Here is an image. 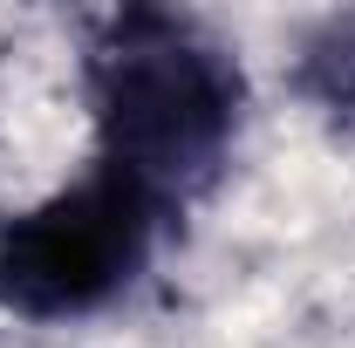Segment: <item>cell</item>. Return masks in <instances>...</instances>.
<instances>
[{
  "mask_svg": "<svg viewBox=\"0 0 355 348\" xmlns=\"http://www.w3.org/2000/svg\"><path fill=\"white\" fill-rule=\"evenodd\" d=\"M103 171L130 177L164 212L205 191L239 123V69L178 14H116L96 42Z\"/></svg>",
  "mask_w": 355,
  "mask_h": 348,
  "instance_id": "obj_1",
  "label": "cell"
},
{
  "mask_svg": "<svg viewBox=\"0 0 355 348\" xmlns=\"http://www.w3.org/2000/svg\"><path fill=\"white\" fill-rule=\"evenodd\" d=\"M157 205L116 171L42 198L35 212L0 225V307L28 321H76L123 294L150 253Z\"/></svg>",
  "mask_w": 355,
  "mask_h": 348,
  "instance_id": "obj_2",
  "label": "cell"
},
{
  "mask_svg": "<svg viewBox=\"0 0 355 348\" xmlns=\"http://www.w3.org/2000/svg\"><path fill=\"white\" fill-rule=\"evenodd\" d=\"M301 82H308V96L328 110V116L355 123V21H335V28L308 48Z\"/></svg>",
  "mask_w": 355,
  "mask_h": 348,
  "instance_id": "obj_3",
  "label": "cell"
}]
</instances>
